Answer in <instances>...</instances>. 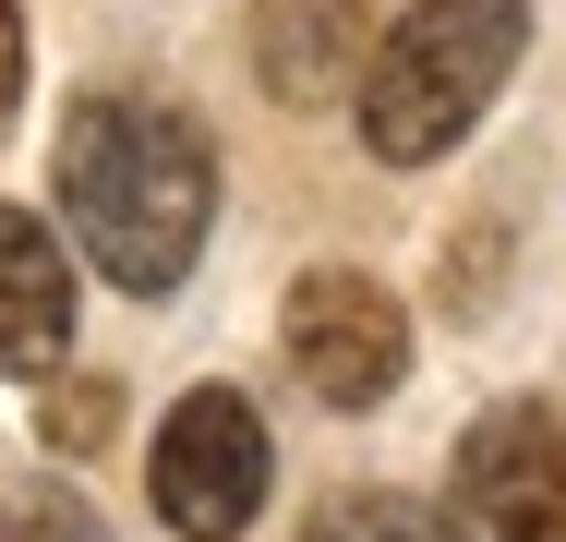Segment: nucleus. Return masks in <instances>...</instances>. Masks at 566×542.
<instances>
[{
    "label": "nucleus",
    "mask_w": 566,
    "mask_h": 542,
    "mask_svg": "<svg viewBox=\"0 0 566 542\" xmlns=\"http://www.w3.org/2000/svg\"><path fill=\"white\" fill-rule=\"evenodd\" d=\"M447 542H566V423L506 398L447 458Z\"/></svg>",
    "instance_id": "4"
},
{
    "label": "nucleus",
    "mask_w": 566,
    "mask_h": 542,
    "mask_svg": "<svg viewBox=\"0 0 566 542\" xmlns=\"http://www.w3.org/2000/svg\"><path fill=\"white\" fill-rule=\"evenodd\" d=\"M265 470H277V446H265V423H253L241 386H193V398L157 423V458H145L157 519L181 542H241L253 507H265Z\"/></svg>",
    "instance_id": "3"
},
{
    "label": "nucleus",
    "mask_w": 566,
    "mask_h": 542,
    "mask_svg": "<svg viewBox=\"0 0 566 542\" xmlns=\"http://www.w3.org/2000/svg\"><path fill=\"white\" fill-rule=\"evenodd\" d=\"M73 362V253L61 229L0 206V374H61Z\"/></svg>",
    "instance_id": "7"
},
{
    "label": "nucleus",
    "mask_w": 566,
    "mask_h": 542,
    "mask_svg": "<svg viewBox=\"0 0 566 542\" xmlns=\"http://www.w3.org/2000/svg\"><path fill=\"white\" fill-rule=\"evenodd\" d=\"M109 410H120V386H97V374H73V386H49V410H36V434H49L61 458H85V446H109Z\"/></svg>",
    "instance_id": "9"
},
{
    "label": "nucleus",
    "mask_w": 566,
    "mask_h": 542,
    "mask_svg": "<svg viewBox=\"0 0 566 542\" xmlns=\"http://www.w3.org/2000/svg\"><path fill=\"white\" fill-rule=\"evenodd\" d=\"M531 49V0H410L374 24L361 61V145L386 169H434L447 145H470V121L494 108V85Z\"/></svg>",
    "instance_id": "2"
},
{
    "label": "nucleus",
    "mask_w": 566,
    "mask_h": 542,
    "mask_svg": "<svg viewBox=\"0 0 566 542\" xmlns=\"http://www.w3.org/2000/svg\"><path fill=\"white\" fill-rule=\"evenodd\" d=\"M12 542H97V519H85L73 494H36V507L12 519Z\"/></svg>",
    "instance_id": "10"
},
{
    "label": "nucleus",
    "mask_w": 566,
    "mask_h": 542,
    "mask_svg": "<svg viewBox=\"0 0 566 542\" xmlns=\"http://www.w3.org/2000/svg\"><path fill=\"white\" fill-rule=\"evenodd\" d=\"M277 337H290V374H302L326 410H374V398L410 374V314H398L361 265H314V278L290 290Z\"/></svg>",
    "instance_id": "5"
},
{
    "label": "nucleus",
    "mask_w": 566,
    "mask_h": 542,
    "mask_svg": "<svg viewBox=\"0 0 566 542\" xmlns=\"http://www.w3.org/2000/svg\"><path fill=\"white\" fill-rule=\"evenodd\" d=\"M302 542H434V531H422V507H410V494H386V482H361V494H326Z\"/></svg>",
    "instance_id": "8"
},
{
    "label": "nucleus",
    "mask_w": 566,
    "mask_h": 542,
    "mask_svg": "<svg viewBox=\"0 0 566 542\" xmlns=\"http://www.w3.org/2000/svg\"><path fill=\"white\" fill-rule=\"evenodd\" d=\"M12 108H24V12L0 0V133H12Z\"/></svg>",
    "instance_id": "11"
},
{
    "label": "nucleus",
    "mask_w": 566,
    "mask_h": 542,
    "mask_svg": "<svg viewBox=\"0 0 566 542\" xmlns=\"http://www.w3.org/2000/svg\"><path fill=\"white\" fill-rule=\"evenodd\" d=\"M386 0H253V73L277 108H326L361 85Z\"/></svg>",
    "instance_id": "6"
},
{
    "label": "nucleus",
    "mask_w": 566,
    "mask_h": 542,
    "mask_svg": "<svg viewBox=\"0 0 566 542\" xmlns=\"http://www.w3.org/2000/svg\"><path fill=\"white\" fill-rule=\"evenodd\" d=\"M61 217H73V241H85V265L109 290L157 302L206 253L218 157H206V133L181 108H157V97H85L61 121Z\"/></svg>",
    "instance_id": "1"
}]
</instances>
